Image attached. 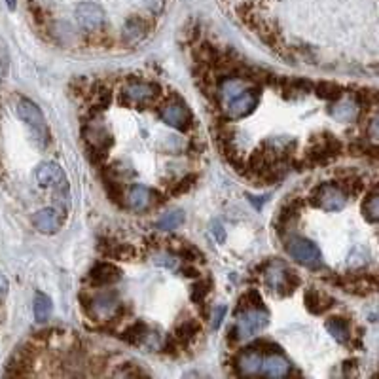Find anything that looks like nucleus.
<instances>
[{
  "instance_id": "obj_1",
  "label": "nucleus",
  "mask_w": 379,
  "mask_h": 379,
  "mask_svg": "<svg viewBox=\"0 0 379 379\" xmlns=\"http://www.w3.org/2000/svg\"><path fill=\"white\" fill-rule=\"evenodd\" d=\"M17 116L27 125V129L31 131L34 143L38 144L40 148H46L48 143H50V129H48V122L38 105L33 103L31 99H20Z\"/></svg>"
},
{
  "instance_id": "obj_2",
  "label": "nucleus",
  "mask_w": 379,
  "mask_h": 379,
  "mask_svg": "<svg viewBox=\"0 0 379 379\" xmlns=\"http://www.w3.org/2000/svg\"><path fill=\"white\" fill-rule=\"evenodd\" d=\"M264 279H266V285L279 296L292 294L296 288L300 287L298 273L292 271V269H288L279 260L269 262L268 266L264 268Z\"/></svg>"
},
{
  "instance_id": "obj_3",
  "label": "nucleus",
  "mask_w": 379,
  "mask_h": 379,
  "mask_svg": "<svg viewBox=\"0 0 379 379\" xmlns=\"http://www.w3.org/2000/svg\"><path fill=\"white\" fill-rule=\"evenodd\" d=\"M237 315H239V319H237L236 327L228 332L231 340H247V338H252V336H256L260 330L268 327L269 322V315L264 308L247 309V311Z\"/></svg>"
},
{
  "instance_id": "obj_4",
  "label": "nucleus",
  "mask_w": 379,
  "mask_h": 379,
  "mask_svg": "<svg viewBox=\"0 0 379 379\" xmlns=\"http://www.w3.org/2000/svg\"><path fill=\"white\" fill-rule=\"evenodd\" d=\"M309 199H311V203H313L315 207H319V209L322 210H328V213L341 210L347 203L345 192H343L340 186H336V184L330 183H324L320 184V186H317Z\"/></svg>"
},
{
  "instance_id": "obj_5",
  "label": "nucleus",
  "mask_w": 379,
  "mask_h": 379,
  "mask_svg": "<svg viewBox=\"0 0 379 379\" xmlns=\"http://www.w3.org/2000/svg\"><path fill=\"white\" fill-rule=\"evenodd\" d=\"M287 250L296 262H300L308 268H319L322 264V255H320L319 247L313 241L303 239V237H292L288 241Z\"/></svg>"
},
{
  "instance_id": "obj_6",
  "label": "nucleus",
  "mask_w": 379,
  "mask_h": 379,
  "mask_svg": "<svg viewBox=\"0 0 379 379\" xmlns=\"http://www.w3.org/2000/svg\"><path fill=\"white\" fill-rule=\"evenodd\" d=\"M260 103V93L258 90H243L239 95L231 99L229 103L224 105V112H226V116L229 120H239L245 118V116H249L252 112L256 110V106Z\"/></svg>"
},
{
  "instance_id": "obj_7",
  "label": "nucleus",
  "mask_w": 379,
  "mask_h": 379,
  "mask_svg": "<svg viewBox=\"0 0 379 379\" xmlns=\"http://www.w3.org/2000/svg\"><path fill=\"white\" fill-rule=\"evenodd\" d=\"M76 21L85 33H99L105 25V12L95 2H82L76 8Z\"/></svg>"
},
{
  "instance_id": "obj_8",
  "label": "nucleus",
  "mask_w": 379,
  "mask_h": 379,
  "mask_svg": "<svg viewBox=\"0 0 379 379\" xmlns=\"http://www.w3.org/2000/svg\"><path fill=\"white\" fill-rule=\"evenodd\" d=\"M84 308L93 319L106 320L116 317L120 303L118 298H116V292H105V294H99L97 298H92L90 301H85Z\"/></svg>"
},
{
  "instance_id": "obj_9",
  "label": "nucleus",
  "mask_w": 379,
  "mask_h": 379,
  "mask_svg": "<svg viewBox=\"0 0 379 379\" xmlns=\"http://www.w3.org/2000/svg\"><path fill=\"white\" fill-rule=\"evenodd\" d=\"M159 97V85L148 84V82H135V84L125 85L122 90V101L131 105L144 106L156 101Z\"/></svg>"
},
{
  "instance_id": "obj_10",
  "label": "nucleus",
  "mask_w": 379,
  "mask_h": 379,
  "mask_svg": "<svg viewBox=\"0 0 379 379\" xmlns=\"http://www.w3.org/2000/svg\"><path fill=\"white\" fill-rule=\"evenodd\" d=\"M36 180L42 188H52L57 192L66 190L69 183H66V175L63 173L59 165L53 164V162H44L38 165L36 169Z\"/></svg>"
},
{
  "instance_id": "obj_11",
  "label": "nucleus",
  "mask_w": 379,
  "mask_h": 379,
  "mask_svg": "<svg viewBox=\"0 0 379 379\" xmlns=\"http://www.w3.org/2000/svg\"><path fill=\"white\" fill-rule=\"evenodd\" d=\"M159 116L164 120L165 124L171 125V127H175L178 131H186L192 124V114L184 105L180 103H169V105H165L159 112Z\"/></svg>"
},
{
  "instance_id": "obj_12",
  "label": "nucleus",
  "mask_w": 379,
  "mask_h": 379,
  "mask_svg": "<svg viewBox=\"0 0 379 379\" xmlns=\"http://www.w3.org/2000/svg\"><path fill=\"white\" fill-rule=\"evenodd\" d=\"M120 277H122V269L118 266H114L110 262H99L97 266L90 271L87 281L93 287H108V285L118 283Z\"/></svg>"
},
{
  "instance_id": "obj_13",
  "label": "nucleus",
  "mask_w": 379,
  "mask_h": 379,
  "mask_svg": "<svg viewBox=\"0 0 379 379\" xmlns=\"http://www.w3.org/2000/svg\"><path fill=\"white\" fill-rule=\"evenodd\" d=\"M290 370H292L290 362L281 353H271L269 357H264V360H262L260 376L269 379H281L288 378Z\"/></svg>"
},
{
  "instance_id": "obj_14",
  "label": "nucleus",
  "mask_w": 379,
  "mask_h": 379,
  "mask_svg": "<svg viewBox=\"0 0 379 379\" xmlns=\"http://www.w3.org/2000/svg\"><path fill=\"white\" fill-rule=\"evenodd\" d=\"M82 135L85 138V144H87V148L90 150H99V152H108V148L112 146V135L105 127H101V125L90 124L85 125L84 131H82Z\"/></svg>"
},
{
  "instance_id": "obj_15",
  "label": "nucleus",
  "mask_w": 379,
  "mask_h": 379,
  "mask_svg": "<svg viewBox=\"0 0 379 379\" xmlns=\"http://www.w3.org/2000/svg\"><path fill=\"white\" fill-rule=\"evenodd\" d=\"M63 213L57 209H42L33 216L34 228L38 229L40 234H57L63 226Z\"/></svg>"
},
{
  "instance_id": "obj_16",
  "label": "nucleus",
  "mask_w": 379,
  "mask_h": 379,
  "mask_svg": "<svg viewBox=\"0 0 379 379\" xmlns=\"http://www.w3.org/2000/svg\"><path fill=\"white\" fill-rule=\"evenodd\" d=\"M340 285L345 288L347 292H355V294H370L378 287V279L376 275H347Z\"/></svg>"
},
{
  "instance_id": "obj_17",
  "label": "nucleus",
  "mask_w": 379,
  "mask_h": 379,
  "mask_svg": "<svg viewBox=\"0 0 379 379\" xmlns=\"http://www.w3.org/2000/svg\"><path fill=\"white\" fill-rule=\"evenodd\" d=\"M262 360H264V355H262L258 349H255V347L247 349L245 353L237 357V370H239L241 376H247V378L260 376Z\"/></svg>"
},
{
  "instance_id": "obj_18",
  "label": "nucleus",
  "mask_w": 379,
  "mask_h": 379,
  "mask_svg": "<svg viewBox=\"0 0 379 379\" xmlns=\"http://www.w3.org/2000/svg\"><path fill=\"white\" fill-rule=\"evenodd\" d=\"M154 203V192L150 188H146L143 184H135L127 194V205L133 210H146Z\"/></svg>"
},
{
  "instance_id": "obj_19",
  "label": "nucleus",
  "mask_w": 379,
  "mask_h": 379,
  "mask_svg": "<svg viewBox=\"0 0 379 379\" xmlns=\"http://www.w3.org/2000/svg\"><path fill=\"white\" fill-rule=\"evenodd\" d=\"M303 301H306V308L309 309V313L320 315L322 311H327L328 308H332L334 300L330 296L322 294L317 288H308L306 290V296H303Z\"/></svg>"
},
{
  "instance_id": "obj_20",
  "label": "nucleus",
  "mask_w": 379,
  "mask_h": 379,
  "mask_svg": "<svg viewBox=\"0 0 379 379\" xmlns=\"http://www.w3.org/2000/svg\"><path fill=\"white\" fill-rule=\"evenodd\" d=\"M330 114H332V118H336L338 122L349 124V122H353V120L357 118L359 106H357L355 101H340V103H336V105L330 108Z\"/></svg>"
},
{
  "instance_id": "obj_21",
  "label": "nucleus",
  "mask_w": 379,
  "mask_h": 379,
  "mask_svg": "<svg viewBox=\"0 0 379 379\" xmlns=\"http://www.w3.org/2000/svg\"><path fill=\"white\" fill-rule=\"evenodd\" d=\"M327 330L330 332L334 340L340 341V343H345V341L349 340V334H351L349 322H347L343 317H332V319H328Z\"/></svg>"
},
{
  "instance_id": "obj_22",
  "label": "nucleus",
  "mask_w": 379,
  "mask_h": 379,
  "mask_svg": "<svg viewBox=\"0 0 379 379\" xmlns=\"http://www.w3.org/2000/svg\"><path fill=\"white\" fill-rule=\"evenodd\" d=\"M148 327H146V322L143 320H137V322H133L131 327H127L122 334V340H125L127 343H133V345H138V343H144L146 340V336H148Z\"/></svg>"
},
{
  "instance_id": "obj_23",
  "label": "nucleus",
  "mask_w": 379,
  "mask_h": 379,
  "mask_svg": "<svg viewBox=\"0 0 379 379\" xmlns=\"http://www.w3.org/2000/svg\"><path fill=\"white\" fill-rule=\"evenodd\" d=\"M52 298L46 294H42V292H36L34 294V306H33V311H34V319L38 320V322H46L50 317H52Z\"/></svg>"
},
{
  "instance_id": "obj_24",
  "label": "nucleus",
  "mask_w": 379,
  "mask_h": 379,
  "mask_svg": "<svg viewBox=\"0 0 379 379\" xmlns=\"http://www.w3.org/2000/svg\"><path fill=\"white\" fill-rule=\"evenodd\" d=\"M245 90V84H243L241 80H236V78H229L226 80L222 85H220V90H218V93H220V99H222V103L226 105V103H229L231 99L236 97V95H239V93Z\"/></svg>"
},
{
  "instance_id": "obj_25",
  "label": "nucleus",
  "mask_w": 379,
  "mask_h": 379,
  "mask_svg": "<svg viewBox=\"0 0 379 379\" xmlns=\"http://www.w3.org/2000/svg\"><path fill=\"white\" fill-rule=\"evenodd\" d=\"M199 332H201V324H199L196 319H188L184 320L183 324L177 328V334H175V336H177L178 341H184V343H186V341L194 340Z\"/></svg>"
},
{
  "instance_id": "obj_26",
  "label": "nucleus",
  "mask_w": 379,
  "mask_h": 379,
  "mask_svg": "<svg viewBox=\"0 0 379 379\" xmlns=\"http://www.w3.org/2000/svg\"><path fill=\"white\" fill-rule=\"evenodd\" d=\"M264 308V301H262V296L258 290H249L239 298V303H237V313H243L247 309H258Z\"/></svg>"
},
{
  "instance_id": "obj_27",
  "label": "nucleus",
  "mask_w": 379,
  "mask_h": 379,
  "mask_svg": "<svg viewBox=\"0 0 379 379\" xmlns=\"http://www.w3.org/2000/svg\"><path fill=\"white\" fill-rule=\"evenodd\" d=\"M148 29H150V23L143 20V17H137V15L129 17L127 23H125V31H127V34L133 36V38H143L144 34L148 33Z\"/></svg>"
},
{
  "instance_id": "obj_28",
  "label": "nucleus",
  "mask_w": 379,
  "mask_h": 379,
  "mask_svg": "<svg viewBox=\"0 0 379 379\" xmlns=\"http://www.w3.org/2000/svg\"><path fill=\"white\" fill-rule=\"evenodd\" d=\"M184 224V213L180 210H173V213H167L164 215V218H159L156 224L157 229H164V231H171V229H177L178 226Z\"/></svg>"
},
{
  "instance_id": "obj_29",
  "label": "nucleus",
  "mask_w": 379,
  "mask_h": 379,
  "mask_svg": "<svg viewBox=\"0 0 379 379\" xmlns=\"http://www.w3.org/2000/svg\"><path fill=\"white\" fill-rule=\"evenodd\" d=\"M362 215L366 218L368 222L376 224L379 218V199L378 192H373L370 196H366V201L362 205Z\"/></svg>"
},
{
  "instance_id": "obj_30",
  "label": "nucleus",
  "mask_w": 379,
  "mask_h": 379,
  "mask_svg": "<svg viewBox=\"0 0 379 379\" xmlns=\"http://www.w3.org/2000/svg\"><path fill=\"white\" fill-rule=\"evenodd\" d=\"M317 95L324 101H338L341 97V87L334 82H320L317 85Z\"/></svg>"
},
{
  "instance_id": "obj_31",
  "label": "nucleus",
  "mask_w": 379,
  "mask_h": 379,
  "mask_svg": "<svg viewBox=\"0 0 379 379\" xmlns=\"http://www.w3.org/2000/svg\"><path fill=\"white\" fill-rule=\"evenodd\" d=\"M210 290H213V281L210 279H199V283H196L192 287V300L196 301V303H201Z\"/></svg>"
},
{
  "instance_id": "obj_32",
  "label": "nucleus",
  "mask_w": 379,
  "mask_h": 379,
  "mask_svg": "<svg viewBox=\"0 0 379 379\" xmlns=\"http://www.w3.org/2000/svg\"><path fill=\"white\" fill-rule=\"evenodd\" d=\"M106 255H110L112 258H118V260H133L135 255H137V250L133 249L131 245L127 243H120V245H114L110 250H106Z\"/></svg>"
},
{
  "instance_id": "obj_33",
  "label": "nucleus",
  "mask_w": 379,
  "mask_h": 379,
  "mask_svg": "<svg viewBox=\"0 0 379 379\" xmlns=\"http://www.w3.org/2000/svg\"><path fill=\"white\" fill-rule=\"evenodd\" d=\"M285 85H287V90H285V92L290 93L292 97H294V95L303 97V95H308L309 90H311V84L306 82V80H287Z\"/></svg>"
},
{
  "instance_id": "obj_34",
  "label": "nucleus",
  "mask_w": 379,
  "mask_h": 379,
  "mask_svg": "<svg viewBox=\"0 0 379 379\" xmlns=\"http://www.w3.org/2000/svg\"><path fill=\"white\" fill-rule=\"evenodd\" d=\"M194 183H196V175H188V177L180 178L178 183L171 184L169 194L171 196H183V194L190 192V188L194 186Z\"/></svg>"
},
{
  "instance_id": "obj_35",
  "label": "nucleus",
  "mask_w": 379,
  "mask_h": 379,
  "mask_svg": "<svg viewBox=\"0 0 379 379\" xmlns=\"http://www.w3.org/2000/svg\"><path fill=\"white\" fill-rule=\"evenodd\" d=\"M92 101L97 108H106L110 105V92L105 90L103 85H97L95 90H92Z\"/></svg>"
},
{
  "instance_id": "obj_36",
  "label": "nucleus",
  "mask_w": 379,
  "mask_h": 379,
  "mask_svg": "<svg viewBox=\"0 0 379 379\" xmlns=\"http://www.w3.org/2000/svg\"><path fill=\"white\" fill-rule=\"evenodd\" d=\"M177 252H178V256H183V258H186V260H190V262H196V260L203 262L201 252H199L196 247H192L190 243H183V245L178 247Z\"/></svg>"
},
{
  "instance_id": "obj_37",
  "label": "nucleus",
  "mask_w": 379,
  "mask_h": 379,
  "mask_svg": "<svg viewBox=\"0 0 379 379\" xmlns=\"http://www.w3.org/2000/svg\"><path fill=\"white\" fill-rule=\"evenodd\" d=\"M359 101L362 105L373 106L378 103V93H376V90H362V92L359 93Z\"/></svg>"
},
{
  "instance_id": "obj_38",
  "label": "nucleus",
  "mask_w": 379,
  "mask_h": 379,
  "mask_svg": "<svg viewBox=\"0 0 379 379\" xmlns=\"http://www.w3.org/2000/svg\"><path fill=\"white\" fill-rule=\"evenodd\" d=\"M131 368H133V370H127V366H124L122 368V372H118L116 376H120V378H138V376L146 378V373H144L137 364H131Z\"/></svg>"
},
{
  "instance_id": "obj_39",
  "label": "nucleus",
  "mask_w": 379,
  "mask_h": 379,
  "mask_svg": "<svg viewBox=\"0 0 379 379\" xmlns=\"http://www.w3.org/2000/svg\"><path fill=\"white\" fill-rule=\"evenodd\" d=\"M224 315H226V306H218V308H215V311H213V319H210V324H213V328H220V324H222V319Z\"/></svg>"
},
{
  "instance_id": "obj_40",
  "label": "nucleus",
  "mask_w": 379,
  "mask_h": 379,
  "mask_svg": "<svg viewBox=\"0 0 379 379\" xmlns=\"http://www.w3.org/2000/svg\"><path fill=\"white\" fill-rule=\"evenodd\" d=\"M156 264H159V266H165V268L173 269V268H175V266H177V260H175V256L159 255L156 258Z\"/></svg>"
},
{
  "instance_id": "obj_41",
  "label": "nucleus",
  "mask_w": 379,
  "mask_h": 379,
  "mask_svg": "<svg viewBox=\"0 0 379 379\" xmlns=\"http://www.w3.org/2000/svg\"><path fill=\"white\" fill-rule=\"evenodd\" d=\"M144 4H146V8H148L150 12L159 13L162 10H164L165 0H144Z\"/></svg>"
},
{
  "instance_id": "obj_42",
  "label": "nucleus",
  "mask_w": 379,
  "mask_h": 379,
  "mask_svg": "<svg viewBox=\"0 0 379 379\" xmlns=\"http://www.w3.org/2000/svg\"><path fill=\"white\" fill-rule=\"evenodd\" d=\"M213 234H216V239H218V243H224V237H226V234H224L222 224L220 222L213 224Z\"/></svg>"
},
{
  "instance_id": "obj_43",
  "label": "nucleus",
  "mask_w": 379,
  "mask_h": 379,
  "mask_svg": "<svg viewBox=\"0 0 379 379\" xmlns=\"http://www.w3.org/2000/svg\"><path fill=\"white\" fill-rule=\"evenodd\" d=\"M370 137H372V141L376 143L378 141V118H373L372 122H370Z\"/></svg>"
},
{
  "instance_id": "obj_44",
  "label": "nucleus",
  "mask_w": 379,
  "mask_h": 379,
  "mask_svg": "<svg viewBox=\"0 0 379 379\" xmlns=\"http://www.w3.org/2000/svg\"><path fill=\"white\" fill-rule=\"evenodd\" d=\"M6 292H8V281H6V277L0 273V298H4Z\"/></svg>"
},
{
  "instance_id": "obj_45",
  "label": "nucleus",
  "mask_w": 379,
  "mask_h": 379,
  "mask_svg": "<svg viewBox=\"0 0 379 379\" xmlns=\"http://www.w3.org/2000/svg\"><path fill=\"white\" fill-rule=\"evenodd\" d=\"M183 275H186V277H199V271L196 268H183Z\"/></svg>"
}]
</instances>
